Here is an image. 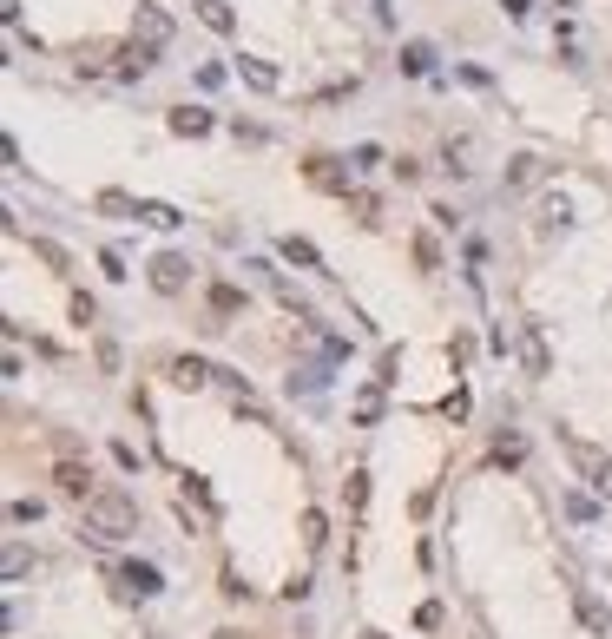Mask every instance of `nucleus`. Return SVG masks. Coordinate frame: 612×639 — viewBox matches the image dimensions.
<instances>
[{
    "label": "nucleus",
    "instance_id": "f257e3e1",
    "mask_svg": "<svg viewBox=\"0 0 612 639\" xmlns=\"http://www.w3.org/2000/svg\"><path fill=\"white\" fill-rule=\"evenodd\" d=\"M126 534H139V501L119 495V488H99L93 501H86V541H126Z\"/></svg>",
    "mask_w": 612,
    "mask_h": 639
},
{
    "label": "nucleus",
    "instance_id": "f03ea898",
    "mask_svg": "<svg viewBox=\"0 0 612 639\" xmlns=\"http://www.w3.org/2000/svg\"><path fill=\"white\" fill-rule=\"evenodd\" d=\"M573 468H580V481L593 488V495H606V501H612V455H606V448L573 442Z\"/></svg>",
    "mask_w": 612,
    "mask_h": 639
},
{
    "label": "nucleus",
    "instance_id": "7ed1b4c3",
    "mask_svg": "<svg viewBox=\"0 0 612 639\" xmlns=\"http://www.w3.org/2000/svg\"><path fill=\"white\" fill-rule=\"evenodd\" d=\"M132 40H145V47H172V14H165V7H152V0H139V7H132Z\"/></svg>",
    "mask_w": 612,
    "mask_h": 639
},
{
    "label": "nucleus",
    "instance_id": "20e7f679",
    "mask_svg": "<svg viewBox=\"0 0 612 639\" xmlns=\"http://www.w3.org/2000/svg\"><path fill=\"white\" fill-rule=\"evenodd\" d=\"M112 580H119V593H126V600H152V593L165 587L152 560H119V567H112Z\"/></svg>",
    "mask_w": 612,
    "mask_h": 639
},
{
    "label": "nucleus",
    "instance_id": "39448f33",
    "mask_svg": "<svg viewBox=\"0 0 612 639\" xmlns=\"http://www.w3.org/2000/svg\"><path fill=\"white\" fill-rule=\"evenodd\" d=\"M145 277H152V290H158V297H178V290L191 284V264H185L178 251H158V257H152V271H145Z\"/></svg>",
    "mask_w": 612,
    "mask_h": 639
},
{
    "label": "nucleus",
    "instance_id": "423d86ee",
    "mask_svg": "<svg viewBox=\"0 0 612 639\" xmlns=\"http://www.w3.org/2000/svg\"><path fill=\"white\" fill-rule=\"evenodd\" d=\"M540 178H547V165H540L534 152H514L507 172H501V192H527V185H540Z\"/></svg>",
    "mask_w": 612,
    "mask_h": 639
},
{
    "label": "nucleus",
    "instance_id": "0eeeda50",
    "mask_svg": "<svg viewBox=\"0 0 612 639\" xmlns=\"http://www.w3.org/2000/svg\"><path fill=\"white\" fill-rule=\"evenodd\" d=\"M53 481H60V495H73V501H93L99 495L93 468H79V462H60V468H53Z\"/></svg>",
    "mask_w": 612,
    "mask_h": 639
},
{
    "label": "nucleus",
    "instance_id": "6e6552de",
    "mask_svg": "<svg viewBox=\"0 0 612 639\" xmlns=\"http://www.w3.org/2000/svg\"><path fill=\"white\" fill-rule=\"evenodd\" d=\"M152 66H158V47H145V40H126V47H119V73H126V80H145Z\"/></svg>",
    "mask_w": 612,
    "mask_h": 639
},
{
    "label": "nucleus",
    "instance_id": "1a4fd4ad",
    "mask_svg": "<svg viewBox=\"0 0 612 639\" xmlns=\"http://www.w3.org/2000/svg\"><path fill=\"white\" fill-rule=\"evenodd\" d=\"M139 224H152V231H178V224H185V211L165 205V198H139Z\"/></svg>",
    "mask_w": 612,
    "mask_h": 639
},
{
    "label": "nucleus",
    "instance_id": "9d476101",
    "mask_svg": "<svg viewBox=\"0 0 612 639\" xmlns=\"http://www.w3.org/2000/svg\"><path fill=\"white\" fill-rule=\"evenodd\" d=\"M303 178L323 185V192H343L349 198V178H343V165H336V159H310V165H303Z\"/></svg>",
    "mask_w": 612,
    "mask_h": 639
},
{
    "label": "nucleus",
    "instance_id": "9b49d317",
    "mask_svg": "<svg viewBox=\"0 0 612 639\" xmlns=\"http://www.w3.org/2000/svg\"><path fill=\"white\" fill-rule=\"evenodd\" d=\"M573 613H580L586 633H612V613H606V600H599V593H580V600H573Z\"/></svg>",
    "mask_w": 612,
    "mask_h": 639
},
{
    "label": "nucleus",
    "instance_id": "f8f14e48",
    "mask_svg": "<svg viewBox=\"0 0 612 639\" xmlns=\"http://www.w3.org/2000/svg\"><path fill=\"white\" fill-rule=\"evenodd\" d=\"M520 369H527V376H547V343H540V330H520Z\"/></svg>",
    "mask_w": 612,
    "mask_h": 639
},
{
    "label": "nucleus",
    "instance_id": "ddd939ff",
    "mask_svg": "<svg viewBox=\"0 0 612 639\" xmlns=\"http://www.w3.org/2000/svg\"><path fill=\"white\" fill-rule=\"evenodd\" d=\"M237 73H244V86H257V93H277V66L270 60H251V53H244V60H237Z\"/></svg>",
    "mask_w": 612,
    "mask_h": 639
},
{
    "label": "nucleus",
    "instance_id": "4468645a",
    "mask_svg": "<svg viewBox=\"0 0 612 639\" xmlns=\"http://www.w3.org/2000/svg\"><path fill=\"white\" fill-rule=\"evenodd\" d=\"M211 376H218V369L198 363V356H178V363H172V383H178V389H204Z\"/></svg>",
    "mask_w": 612,
    "mask_h": 639
},
{
    "label": "nucleus",
    "instance_id": "2eb2a0df",
    "mask_svg": "<svg viewBox=\"0 0 612 639\" xmlns=\"http://www.w3.org/2000/svg\"><path fill=\"white\" fill-rule=\"evenodd\" d=\"M172 132H178V139H204V132H211V112H204V106H178Z\"/></svg>",
    "mask_w": 612,
    "mask_h": 639
},
{
    "label": "nucleus",
    "instance_id": "dca6fc26",
    "mask_svg": "<svg viewBox=\"0 0 612 639\" xmlns=\"http://www.w3.org/2000/svg\"><path fill=\"white\" fill-rule=\"evenodd\" d=\"M277 251H283V264H303V271H323V257H316V244H310V238H297V231H290V238H283Z\"/></svg>",
    "mask_w": 612,
    "mask_h": 639
},
{
    "label": "nucleus",
    "instance_id": "f3484780",
    "mask_svg": "<svg viewBox=\"0 0 612 639\" xmlns=\"http://www.w3.org/2000/svg\"><path fill=\"white\" fill-rule=\"evenodd\" d=\"M191 7H198V20L211 33H231L237 27V14H231V0H191Z\"/></svg>",
    "mask_w": 612,
    "mask_h": 639
},
{
    "label": "nucleus",
    "instance_id": "a211bd4d",
    "mask_svg": "<svg viewBox=\"0 0 612 639\" xmlns=\"http://www.w3.org/2000/svg\"><path fill=\"white\" fill-rule=\"evenodd\" d=\"M402 73H415V80L435 73V47H428V40H408V47H402Z\"/></svg>",
    "mask_w": 612,
    "mask_h": 639
},
{
    "label": "nucleus",
    "instance_id": "6ab92c4d",
    "mask_svg": "<svg viewBox=\"0 0 612 639\" xmlns=\"http://www.w3.org/2000/svg\"><path fill=\"white\" fill-rule=\"evenodd\" d=\"M93 205H99V218H139V198H126V192H99Z\"/></svg>",
    "mask_w": 612,
    "mask_h": 639
},
{
    "label": "nucleus",
    "instance_id": "aec40b11",
    "mask_svg": "<svg viewBox=\"0 0 612 639\" xmlns=\"http://www.w3.org/2000/svg\"><path fill=\"white\" fill-rule=\"evenodd\" d=\"M211 310H218V317H237V310H244V290H237V284H211Z\"/></svg>",
    "mask_w": 612,
    "mask_h": 639
},
{
    "label": "nucleus",
    "instance_id": "412c9836",
    "mask_svg": "<svg viewBox=\"0 0 612 639\" xmlns=\"http://www.w3.org/2000/svg\"><path fill=\"white\" fill-rule=\"evenodd\" d=\"M343 501H349V514H362V508H369V475H362V468L343 481Z\"/></svg>",
    "mask_w": 612,
    "mask_h": 639
},
{
    "label": "nucleus",
    "instance_id": "4be33fe9",
    "mask_svg": "<svg viewBox=\"0 0 612 639\" xmlns=\"http://www.w3.org/2000/svg\"><path fill=\"white\" fill-rule=\"evenodd\" d=\"M33 257H40V264H53V271H73V257H66L53 238H33Z\"/></svg>",
    "mask_w": 612,
    "mask_h": 639
},
{
    "label": "nucleus",
    "instance_id": "5701e85b",
    "mask_svg": "<svg viewBox=\"0 0 612 639\" xmlns=\"http://www.w3.org/2000/svg\"><path fill=\"white\" fill-rule=\"evenodd\" d=\"M520 455H527L520 435H501V442H494V462H501V468H520Z\"/></svg>",
    "mask_w": 612,
    "mask_h": 639
},
{
    "label": "nucleus",
    "instance_id": "b1692460",
    "mask_svg": "<svg viewBox=\"0 0 612 639\" xmlns=\"http://www.w3.org/2000/svg\"><path fill=\"white\" fill-rule=\"evenodd\" d=\"M349 211H356V224H382V205L369 192H349Z\"/></svg>",
    "mask_w": 612,
    "mask_h": 639
},
{
    "label": "nucleus",
    "instance_id": "393cba45",
    "mask_svg": "<svg viewBox=\"0 0 612 639\" xmlns=\"http://www.w3.org/2000/svg\"><path fill=\"white\" fill-rule=\"evenodd\" d=\"M323 541H330V521H323V514H303V547H323Z\"/></svg>",
    "mask_w": 612,
    "mask_h": 639
},
{
    "label": "nucleus",
    "instance_id": "a878e982",
    "mask_svg": "<svg viewBox=\"0 0 612 639\" xmlns=\"http://www.w3.org/2000/svg\"><path fill=\"white\" fill-rule=\"evenodd\" d=\"M382 416V389H362L356 396V422H376Z\"/></svg>",
    "mask_w": 612,
    "mask_h": 639
},
{
    "label": "nucleus",
    "instance_id": "bb28decb",
    "mask_svg": "<svg viewBox=\"0 0 612 639\" xmlns=\"http://www.w3.org/2000/svg\"><path fill=\"white\" fill-rule=\"evenodd\" d=\"M566 218H573V205H566V198H547V205H540V224H547V231H553V224H566Z\"/></svg>",
    "mask_w": 612,
    "mask_h": 639
},
{
    "label": "nucleus",
    "instance_id": "cd10ccee",
    "mask_svg": "<svg viewBox=\"0 0 612 639\" xmlns=\"http://www.w3.org/2000/svg\"><path fill=\"white\" fill-rule=\"evenodd\" d=\"M0 567H7V580H20V574H27V567H33V560H27V547H7V560H0Z\"/></svg>",
    "mask_w": 612,
    "mask_h": 639
},
{
    "label": "nucleus",
    "instance_id": "c85d7f7f",
    "mask_svg": "<svg viewBox=\"0 0 612 639\" xmlns=\"http://www.w3.org/2000/svg\"><path fill=\"white\" fill-rule=\"evenodd\" d=\"M7 521H14V528H33V521H40V501H14V508H7Z\"/></svg>",
    "mask_w": 612,
    "mask_h": 639
},
{
    "label": "nucleus",
    "instance_id": "c756f323",
    "mask_svg": "<svg viewBox=\"0 0 612 639\" xmlns=\"http://www.w3.org/2000/svg\"><path fill=\"white\" fill-rule=\"evenodd\" d=\"M415 264H422V271H441V251H435V238H415Z\"/></svg>",
    "mask_w": 612,
    "mask_h": 639
},
{
    "label": "nucleus",
    "instance_id": "7c9ffc66",
    "mask_svg": "<svg viewBox=\"0 0 612 639\" xmlns=\"http://www.w3.org/2000/svg\"><path fill=\"white\" fill-rule=\"evenodd\" d=\"M566 514H573V521H593L599 508H593V501H586V495H566Z\"/></svg>",
    "mask_w": 612,
    "mask_h": 639
},
{
    "label": "nucleus",
    "instance_id": "2f4dec72",
    "mask_svg": "<svg viewBox=\"0 0 612 639\" xmlns=\"http://www.w3.org/2000/svg\"><path fill=\"white\" fill-rule=\"evenodd\" d=\"M501 7H507V14H514V20H520V14H527V7H534V0H501Z\"/></svg>",
    "mask_w": 612,
    "mask_h": 639
},
{
    "label": "nucleus",
    "instance_id": "473e14b6",
    "mask_svg": "<svg viewBox=\"0 0 612 639\" xmlns=\"http://www.w3.org/2000/svg\"><path fill=\"white\" fill-rule=\"evenodd\" d=\"M211 639H244V633H211Z\"/></svg>",
    "mask_w": 612,
    "mask_h": 639
},
{
    "label": "nucleus",
    "instance_id": "72a5a7b5",
    "mask_svg": "<svg viewBox=\"0 0 612 639\" xmlns=\"http://www.w3.org/2000/svg\"><path fill=\"white\" fill-rule=\"evenodd\" d=\"M362 639H389V633H362Z\"/></svg>",
    "mask_w": 612,
    "mask_h": 639
}]
</instances>
